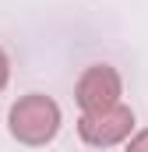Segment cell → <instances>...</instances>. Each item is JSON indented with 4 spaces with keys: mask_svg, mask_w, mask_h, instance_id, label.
<instances>
[{
    "mask_svg": "<svg viewBox=\"0 0 148 152\" xmlns=\"http://www.w3.org/2000/svg\"><path fill=\"white\" fill-rule=\"evenodd\" d=\"M60 124H64L60 103L49 99V96H42V92L21 96L7 110V131H11V138L21 142V145H32V149L49 145L60 134Z\"/></svg>",
    "mask_w": 148,
    "mask_h": 152,
    "instance_id": "obj_1",
    "label": "cell"
},
{
    "mask_svg": "<svg viewBox=\"0 0 148 152\" xmlns=\"http://www.w3.org/2000/svg\"><path fill=\"white\" fill-rule=\"evenodd\" d=\"M74 103L81 106V113H99L113 110L123 103V78L110 64H92L85 67L78 85H74Z\"/></svg>",
    "mask_w": 148,
    "mask_h": 152,
    "instance_id": "obj_2",
    "label": "cell"
},
{
    "mask_svg": "<svg viewBox=\"0 0 148 152\" xmlns=\"http://www.w3.org/2000/svg\"><path fill=\"white\" fill-rule=\"evenodd\" d=\"M134 134V110L127 103L113 106V110H99V113H81L78 117V138L92 149H110L120 145Z\"/></svg>",
    "mask_w": 148,
    "mask_h": 152,
    "instance_id": "obj_3",
    "label": "cell"
},
{
    "mask_svg": "<svg viewBox=\"0 0 148 152\" xmlns=\"http://www.w3.org/2000/svg\"><path fill=\"white\" fill-rule=\"evenodd\" d=\"M123 152H148V127H145V131H134Z\"/></svg>",
    "mask_w": 148,
    "mask_h": 152,
    "instance_id": "obj_4",
    "label": "cell"
},
{
    "mask_svg": "<svg viewBox=\"0 0 148 152\" xmlns=\"http://www.w3.org/2000/svg\"><path fill=\"white\" fill-rule=\"evenodd\" d=\"M7 81H11V57L0 50V92L7 88Z\"/></svg>",
    "mask_w": 148,
    "mask_h": 152,
    "instance_id": "obj_5",
    "label": "cell"
}]
</instances>
